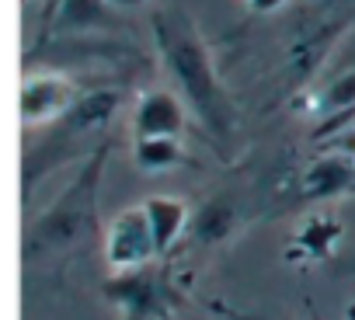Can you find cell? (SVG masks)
<instances>
[{"mask_svg":"<svg viewBox=\"0 0 355 320\" xmlns=\"http://www.w3.org/2000/svg\"><path fill=\"white\" fill-rule=\"evenodd\" d=\"M153 39H157V53L160 63L167 70V77L174 80L182 101L189 105V112H196L199 125L213 136V143H230L234 129H237V108L230 91L223 87L213 53L206 46V39L199 35L196 21L189 15H153Z\"/></svg>","mask_w":355,"mask_h":320,"instance_id":"cell-1","label":"cell"},{"mask_svg":"<svg viewBox=\"0 0 355 320\" xmlns=\"http://www.w3.org/2000/svg\"><path fill=\"white\" fill-rule=\"evenodd\" d=\"M112 143L101 139L91 157L80 164L77 178L63 188V195L28 226L25 233V261H46L56 254H70L98 233V188L105 178V160Z\"/></svg>","mask_w":355,"mask_h":320,"instance_id":"cell-2","label":"cell"},{"mask_svg":"<svg viewBox=\"0 0 355 320\" xmlns=\"http://www.w3.org/2000/svg\"><path fill=\"white\" fill-rule=\"evenodd\" d=\"M157 254H160V247H157V237H153V226H150V216L143 206H132L112 220V230L105 237V258L115 272L150 265Z\"/></svg>","mask_w":355,"mask_h":320,"instance_id":"cell-3","label":"cell"},{"mask_svg":"<svg viewBox=\"0 0 355 320\" xmlns=\"http://www.w3.org/2000/svg\"><path fill=\"white\" fill-rule=\"evenodd\" d=\"M105 296L125 313V320H150V317L164 313L171 292H167L157 268L139 265L129 272H115L105 282Z\"/></svg>","mask_w":355,"mask_h":320,"instance_id":"cell-4","label":"cell"},{"mask_svg":"<svg viewBox=\"0 0 355 320\" xmlns=\"http://www.w3.org/2000/svg\"><path fill=\"white\" fill-rule=\"evenodd\" d=\"M77 98H80V91L73 87V80H67L56 70H35L21 84V122L25 125L56 122L73 108Z\"/></svg>","mask_w":355,"mask_h":320,"instance_id":"cell-5","label":"cell"},{"mask_svg":"<svg viewBox=\"0 0 355 320\" xmlns=\"http://www.w3.org/2000/svg\"><path fill=\"white\" fill-rule=\"evenodd\" d=\"M189 125V105L182 101V94L174 91H146L136 101V115H132V132L136 139H150V136H185Z\"/></svg>","mask_w":355,"mask_h":320,"instance_id":"cell-6","label":"cell"},{"mask_svg":"<svg viewBox=\"0 0 355 320\" xmlns=\"http://www.w3.org/2000/svg\"><path fill=\"white\" fill-rule=\"evenodd\" d=\"M355 188V160L352 157H320L303 175V199L320 202V199H338Z\"/></svg>","mask_w":355,"mask_h":320,"instance_id":"cell-7","label":"cell"},{"mask_svg":"<svg viewBox=\"0 0 355 320\" xmlns=\"http://www.w3.org/2000/svg\"><path fill=\"white\" fill-rule=\"evenodd\" d=\"M143 209L150 216V226H153V237H157L160 254H167V247H174V240L185 233V226H192L189 202L174 199V195H153V199L143 202Z\"/></svg>","mask_w":355,"mask_h":320,"instance_id":"cell-8","label":"cell"},{"mask_svg":"<svg viewBox=\"0 0 355 320\" xmlns=\"http://www.w3.org/2000/svg\"><path fill=\"white\" fill-rule=\"evenodd\" d=\"M234 226H237V202L220 192L216 199H209L192 216V240H199V244H220V240H227L234 233Z\"/></svg>","mask_w":355,"mask_h":320,"instance_id":"cell-9","label":"cell"},{"mask_svg":"<svg viewBox=\"0 0 355 320\" xmlns=\"http://www.w3.org/2000/svg\"><path fill=\"white\" fill-rule=\"evenodd\" d=\"M132 160H136L139 171L160 175V171L189 164V153L182 150V139H178V136H150V139H136Z\"/></svg>","mask_w":355,"mask_h":320,"instance_id":"cell-10","label":"cell"},{"mask_svg":"<svg viewBox=\"0 0 355 320\" xmlns=\"http://www.w3.org/2000/svg\"><path fill=\"white\" fill-rule=\"evenodd\" d=\"M108 0H63L60 28L63 32H91L98 25H108Z\"/></svg>","mask_w":355,"mask_h":320,"instance_id":"cell-11","label":"cell"},{"mask_svg":"<svg viewBox=\"0 0 355 320\" xmlns=\"http://www.w3.org/2000/svg\"><path fill=\"white\" fill-rule=\"evenodd\" d=\"M338 112H355V66L334 77L317 98V115H338Z\"/></svg>","mask_w":355,"mask_h":320,"instance_id":"cell-12","label":"cell"},{"mask_svg":"<svg viewBox=\"0 0 355 320\" xmlns=\"http://www.w3.org/2000/svg\"><path fill=\"white\" fill-rule=\"evenodd\" d=\"M248 4L254 8V11H261V15H268V11H275V8H282L286 0H248Z\"/></svg>","mask_w":355,"mask_h":320,"instance_id":"cell-13","label":"cell"},{"mask_svg":"<svg viewBox=\"0 0 355 320\" xmlns=\"http://www.w3.org/2000/svg\"><path fill=\"white\" fill-rule=\"evenodd\" d=\"M112 8H136V4H143V0H108Z\"/></svg>","mask_w":355,"mask_h":320,"instance_id":"cell-14","label":"cell"},{"mask_svg":"<svg viewBox=\"0 0 355 320\" xmlns=\"http://www.w3.org/2000/svg\"><path fill=\"white\" fill-rule=\"evenodd\" d=\"M348 320H355V303H352V306H348Z\"/></svg>","mask_w":355,"mask_h":320,"instance_id":"cell-15","label":"cell"}]
</instances>
